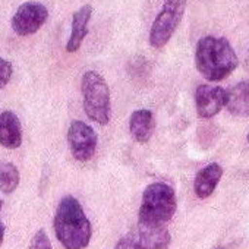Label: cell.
<instances>
[{"instance_id": "6da1fadb", "label": "cell", "mask_w": 249, "mask_h": 249, "mask_svg": "<svg viewBox=\"0 0 249 249\" xmlns=\"http://www.w3.org/2000/svg\"><path fill=\"white\" fill-rule=\"evenodd\" d=\"M53 227L57 240L65 249H85L89 245L92 234L91 223L81 202L72 195H66L60 199Z\"/></svg>"}, {"instance_id": "7a4b0ae2", "label": "cell", "mask_w": 249, "mask_h": 249, "mask_svg": "<svg viewBox=\"0 0 249 249\" xmlns=\"http://www.w3.org/2000/svg\"><path fill=\"white\" fill-rule=\"evenodd\" d=\"M195 65L198 72L211 82L227 78L239 65V59L231 44L223 37L207 36L196 44Z\"/></svg>"}, {"instance_id": "3957f363", "label": "cell", "mask_w": 249, "mask_h": 249, "mask_svg": "<svg viewBox=\"0 0 249 249\" xmlns=\"http://www.w3.org/2000/svg\"><path fill=\"white\" fill-rule=\"evenodd\" d=\"M176 210L178 198L175 189L164 182L151 183L142 192L138 223L148 226H164L173 218Z\"/></svg>"}, {"instance_id": "277c9868", "label": "cell", "mask_w": 249, "mask_h": 249, "mask_svg": "<svg viewBox=\"0 0 249 249\" xmlns=\"http://www.w3.org/2000/svg\"><path fill=\"white\" fill-rule=\"evenodd\" d=\"M81 92L87 117L106 126L111 119L110 88L106 79L95 71L85 72L81 79Z\"/></svg>"}, {"instance_id": "5b68a950", "label": "cell", "mask_w": 249, "mask_h": 249, "mask_svg": "<svg viewBox=\"0 0 249 249\" xmlns=\"http://www.w3.org/2000/svg\"><path fill=\"white\" fill-rule=\"evenodd\" d=\"M188 0H164L161 11L156 17L150 30V44L154 49L164 47L178 30Z\"/></svg>"}, {"instance_id": "8992f818", "label": "cell", "mask_w": 249, "mask_h": 249, "mask_svg": "<svg viewBox=\"0 0 249 249\" xmlns=\"http://www.w3.org/2000/svg\"><path fill=\"white\" fill-rule=\"evenodd\" d=\"M172 242L166 226H148L138 223L124 233L113 249H167Z\"/></svg>"}, {"instance_id": "52a82bcc", "label": "cell", "mask_w": 249, "mask_h": 249, "mask_svg": "<svg viewBox=\"0 0 249 249\" xmlns=\"http://www.w3.org/2000/svg\"><path fill=\"white\" fill-rule=\"evenodd\" d=\"M97 134L95 131L81 120H73L68 129V145L73 159L79 163L89 161L97 150Z\"/></svg>"}, {"instance_id": "ba28073f", "label": "cell", "mask_w": 249, "mask_h": 249, "mask_svg": "<svg viewBox=\"0 0 249 249\" xmlns=\"http://www.w3.org/2000/svg\"><path fill=\"white\" fill-rule=\"evenodd\" d=\"M49 11L38 2L22 3L12 17V30L21 37L36 34L47 21Z\"/></svg>"}, {"instance_id": "9c48e42d", "label": "cell", "mask_w": 249, "mask_h": 249, "mask_svg": "<svg viewBox=\"0 0 249 249\" xmlns=\"http://www.w3.org/2000/svg\"><path fill=\"white\" fill-rule=\"evenodd\" d=\"M227 91L218 85H199L195 91L196 113L202 119H211L226 106Z\"/></svg>"}, {"instance_id": "30bf717a", "label": "cell", "mask_w": 249, "mask_h": 249, "mask_svg": "<svg viewBox=\"0 0 249 249\" xmlns=\"http://www.w3.org/2000/svg\"><path fill=\"white\" fill-rule=\"evenodd\" d=\"M22 144V126L19 117L11 111L0 113V145L8 150H17Z\"/></svg>"}, {"instance_id": "8fae6325", "label": "cell", "mask_w": 249, "mask_h": 249, "mask_svg": "<svg viewBox=\"0 0 249 249\" xmlns=\"http://www.w3.org/2000/svg\"><path fill=\"white\" fill-rule=\"evenodd\" d=\"M92 15V6L84 5L72 15V31L71 37L66 43V52L75 53L82 46L84 38L88 34V22Z\"/></svg>"}, {"instance_id": "7c38bea8", "label": "cell", "mask_w": 249, "mask_h": 249, "mask_svg": "<svg viewBox=\"0 0 249 249\" xmlns=\"http://www.w3.org/2000/svg\"><path fill=\"white\" fill-rule=\"evenodd\" d=\"M223 176V167L218 163H210L204 169H201L194 180L195 195L201 199L211 196Z\"/></svg>"}, {"instance_id": "4fadbf2b", "label": "cell", "mask_w": 249, "mask_h": 249, "mask_svg": "<svg viewBox=\"0 0 249 249\" xmlns=\"http://www.w3.org/2000/svg\"><path fill=\"white\" fill-rule=\"evenodd\" d=\"M154 128H156V122L151 110L141 108V110H135L131 114L129 132L137 142L147 144L154 134Z\"/></svg>"}, {"instance_id": "5bb4252c", "label": "cell", "mask_w": 249, "mask_h": 249, "mask_svg": "<svg viewBox=\"0 0 249 249\" xmlns=\"http://www.w3.org/2000/svg\"><path fill=\"white\" fill-rule=\"evenodd\" d=\"M227 110L239 117H249V81H242L227 91Z\"/></svg>"}, {"instance_id": "9a60e30c", "label": "cell", "mask_w": 249, "mask_h": 249, "mask_svg": "<svg viewBox=\"0 0 249 249\" xmlns=\"http://www.w3.org/2000/svg\"><path fill=\"white\" fill-rule=\"evenodd\" d=\"M21 180L18 167L14 163H0V192L12 194Z\"/></svg>"}, {"instance_id": "2e32d148", "label": "cell", "mask_w": 249, "mask_h": 249, "mask_svg": "<svg viewBox=\"0 0 249 249\" xmlns=\"http://www.w3.org/2000/svg\"><path fill=\"white\" fill-rule=\"evenodd\" d=\"M12 73H14V68H12V63L3 57H0V89L5 88L11 78H12Z\"/></svg>"}, {"instance_id": "e0dca14e", "label": "cell", "mask_w": 249, "mask_h": 249, "mask_svg": "<svg viewBox=\"0 0 249 249\" xmlns=\"http://www.w3.org/2000/svg\"><path fill=\"white\" fill-rule=\"evenodd\" d=\"M31 249H52V243H50V239L46 233L44 229H40L33 240H31Z\"/></svg>"}, {"instance_id": "ac0fdd59", "label": "cell", "mask_w": 249, "mask_h": 249, "mask_svg": "<svg viewBox=\"0 0 249 249\" xmlns=\"http://www.w3.org/2000/svg\"><path fill=\"white\" fill-rule=\"evenodd\" d=\"M5 231H6V226L3 224V221H0V246H2L5 240Z\"/></svg>"}, {"instance_id": "d6986e66", "label": "cell", "mask_w": 249, "mask_h": 249, "mask_svg": "<svg viewBox=\"0 0 249 249\" xmlns=\"http://www.w3.org/2000/svg\"><path fill=\"white\" fill-rule=\"evenodd\" d=\"M2 207H3V201L0 199V210H2Z\"/></svg>"}, {"instance_id": "ffe728a7", "label": "cell", "mask_w": 249, "mask_h": 249, "mask_svg": "<svg viewBox=\"0 0 249 249\" xmlns=\"http://www.w3.org/2000/svg\"><path fill=\"white\" fill-rule=\"evenodd\" d=\"M214 249H226L224 246H217V248H214Z\"/></svg>"}, {"instance_id": "44dd1931", "label": "cell", "mask_w": 249, "mask_h": 249, "mask_svg": "<svg viewBox=\"0 0 249 249\" xmlns=\"http://www.w3.org/2000/svg\"><path fill=\"white\" fill-rule=\"evenodd\" d=\"M246 140H248V142H249V134H248V137H246Z\"/></svg>"}]
</instances>
